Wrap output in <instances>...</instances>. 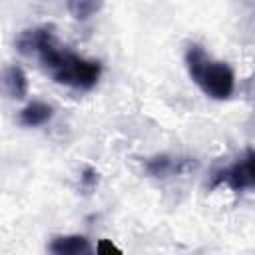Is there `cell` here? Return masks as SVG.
<instances>
[{
    "instance_id": "6da1fadb",
    "label": "cell",
    "mask_w": 255,
    "mask_h": 255,
    "mask_svg": "<svg viewBox=\"0 0 255 255\" xmlns=\"http://www.w3.org/2000/svg\"><path fill=\"white\" fill-rule=\"evenodd\" d=\"M42 66L50 72L52 80L70 88L90 90L98 84L102 66L96 60H86L70 50H62L56 46L54 36L48 38L38 50Z\"/></svg>"
},
{
    "instance_id": "7a4b0ae2",
    "label": "cell",
    "mask_w": 255,
    "mask_h": 255,
    "mask_svg": "<svg viewBox=\"0 0 255 255\" xmlns=\"http://www.w3.org/2000/svg\"><path fill=\"white\" fill-rule=\"evenodd\" d=\"M185 66L191 80L201 92L213 100H227L235 88L233 70L225 62L211 60L199 44H189L185 52Z\"/></svg>"
},
{
    "instance_id": "3957f363",
    "label": "cell",
    "mask_w": 255,
    "mask_h": 255,
    "mask_svg": "<svg viewBox=\"0 0 255 255\" xmlns=\"http://www.w3.org/2000/svg\"><path fill=\"white\" fill-rule=\"evenodd\" d=\"M195 167V161L189 157H171V155H153L145 161V171L151 177L163 179L169 175H179Z\"/></svg>"
},
{
    "instance_id": "277c9868",
    "label": "cell",
    "mask_w": 255,
    "mask_h": 255,
    "mask_svg": "<svg viewBox=\"0 0 255 255\" xmlns=\"http://www.w3.org/2000/svg\"><path fill=\"white\" fill-rule=\"evenodd\" d=\"M221 179H225V183L235 191L255 187V149H247L245 157L231 165Z\"/></svg>"
},
{
    "instance_id": "5b68a950",
    "label": "cell",
    "mask_w": 255,
    "mask_h": 255,
    "mask_svg": "<svg viewBox=\"0 0 255 255\" xmlns=\"http://www.w3.org/2000/svg\"><path fill=\"white\" fill-rule=\"evenodd\" d=\"M2 88L8 98L22 100L28 94V78L20 66H8L2 72Z\"/></svg>"
},
{
    "instance_id": "8992f818",
    "label": "cell",
    "mask_w": 255,
    "mask_h": 255,
    "mask_svg": "<svg viewBox=\"0 0 255 255\" xmlns=\"http://www.w3.org/2000/svg\"><path fill=\"white\" fill-rule=\"evenodd\" d=\"M50 251L56 255H86L92 253V245L84 235H62L50 243Z\"/></svg>"
},
{
    "instance_id": "52a82bcc",
    "label": "cell",
    "mask_w": 255,
    "mask_h": 255,
    "mask_svg": "<svg viewBox=\"0 0 255 255\" xmlns=\"http://www.w3.org/2000/svg\"><path fill=\"white\" fill-rule=\"evenodd\" d=\"M52 36H54L52 30L46 28V26H42V28H30V30H24V32L18 36L16 48H18L20 54L32 56V54H38V50L42 48V44H44L48 38H52Z\"/></svg>"
},
{
    "instance_id": "ba28073f",
    "label": "cell",
    "mask_w": 255,
    "mask_h": 255,
    "mask_svg": "<svg viewBox=\"0 0 255 255\" xmlns=\"http://www.w3.org/2000/svg\"><path fill=\"white\" fill-rule=\"evenodd\" d=\"M54 116V108L46 102H30L22 112H20V124L26 128H38L50 122Z\"/></svg>"
},
{
    "instance_id": "9c48e42d",
    "label": "cell",
    "mask_w": 255,
    "mask_h": 255,
    "mask_svg": "<svg viewBox=\"0 0 255 255\" xmlns=\"http://www.w3.org/2000/svg\"><path fill=\"white\" fill-rule=\"evenodd\" d=\"M66 6L76 20H88L102 10L104 0H66Z\"/></svg>"
},
{
    "instance_id": "30bf717a",
    "label": "cell",
    "mask_w": 255,
    "mask_h": 255,
    "mask_svg": "<svg viewBox=\"0 0 255 255\" xmlns=\"http://www.w3.org/2000/svg\"><path fill=\"white\" fill-rule=\"evenodd\" d=\"M80 183H82L84 189L96 187V185H98V171H96L94 167H86V169L82 171V175H80Z\"/></svg>"
},
{
    "instance_id": "8fae6325",
    "label": "cell",
    "mask_w": 255,
    "mask_h": 255,
    "mask_svg": "<svg viewBox=\"0 0 255 255\" xmlns=\"http://www.w3.org/2000/svg\"><path fill=\"white\" fill-rule=\"evenodd\" d=\"M96 249H98V253H108V251H110V253H112V251H114V253H122V249H118L114 243H110V241H106V239L100 241Z\"/></svg>"
}]
</instances>
